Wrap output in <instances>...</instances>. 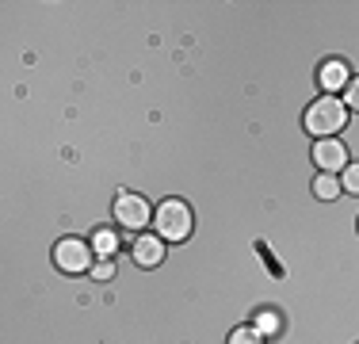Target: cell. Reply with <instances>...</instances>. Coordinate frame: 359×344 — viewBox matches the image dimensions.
<instances>
[{
  "instance_id": "5",
  "label": "cell",
  "mask_w": 359,
  "mask_h": 344,
  "mask_svg": "<svg viewBox=\"0 0 359 344\" xmlns=\"http://www.w3.org/2000/svg\"><path fill=\"white\" fill-rule=\"evenodd\" d=\"M313 165H318L321 172H344L348 168V150L340 138H318L313 142Z\"/></svg>"
},
{
  "instance_id": "7",
  "label": "cell",
  "mask_w": 359,
  "mask_h": 344,
  "mask_svg": "<svg viewBox=\"0 0 359 344\" xmlns=\"http://www.w3.org/2000/svg\"><path fill=\"white\" fill-rule=\"evenodd\" d=\"M318 81H321L325 96H332L337 88H348L352 73H348V65L340 62V58H329V62H321V69H318Z\"/></svg>"
},
{
  "instance_id": "13",
  "label": "cell",
  "mask_w": 359,
  "mask_h": 344,
  "mask_svg": "<svg viewBox=\"0 0 359 344\" xmlns=\"http://www.w3.org/2000/svg\"><path fill=\"white\" fill-rule=\"evenodd\" d=\"M344 103H348V107H352V111H359V77H352V81H348Z\"/></svg>"
},
{
  "instance_id": "4",
  "label": "cell",
  "mask_w": 359,
  "mask_h": 344,
  "mask_svg": "<svg viewBox=\"0 0 359 344\" xmlns=\"http://www.w3.org/2000/svg\"><path fill=\"white\" fill-rule=\"evenodd\" d=\"M115 222L123 230H145V222H153V211L138 192H118L115 195Z\"/></svg>"
},
{
  "instance_id": "14",
  "label": "cell",
  "mask_w": 359,
  "mask_h": 344,
  "mask_svg": "<svg viewBox=\"0 0 359 344\" xmlns=\"http://www.w3.org/2000/svg\"><path fill=\"white\" fill-rule=\"evenodd\" d=\"M92 275H96V279H111V275H115V264H111V260H96Z\"/></svg>"
},
{
  "instance_id": "12",
  "label": "cell",
  "mask_w": 359,
  "mask_h": 344,
  "mask_svg": "<svg viewBox=\"0 0 359 344\" xmlns=\"http://www.w3.org/2000/svg\"><path fill=\"white\" fill-rule=\"evenodd\" d=\"M229 344H264V337L256 329H249V325H241V329L229 333Z\"/></svg>"
},
{
  "instance_id": "9",
  "label": "cell",
  "mask_w": 359,
  "mask_h": 344,
  "mask_svg": "<svg viewBox=\"0 0 359 344\" xmlns=\"http://www.w3.org/2000/svg\"><path fill=\"white\" fill-rule=\"evenodd\" d=\"M260 337H276V333H283V322H279L276 310H264V314H256V325H252Z\"/></svg>"
},
{
  "instance_id": "11",
  "label": "cell",
  "mask_w": 359,
  "mask_h": 344,
  "mask_svg": "<svg viewBox=\"0 0 359 344\" xmlns=\"http://www.w3.org/2000/svg\"><path fill=\"white\" fill-rule=\"evenodd\" d=\"M340 192H348V195H359V161H348V168H344V180H340Z\"/></svg>"
},
{
  "instance_id": "3",
  "label": "cell",
  "mask_w": 359,
  "mask_h": 344,
  "mask_svg": "<svg viewBox=\"0 0 359 344\" xmlns=\"http://www.w3.org/2000/svg\"><path fill=\"white\" fill-rule=\"evenodd\" d=\"M54 264L62 268L65 275H81V272H92L96 268V249L81 237H62L54 245Z\"/></svg>"
},
{
  "instance_id": "8",
  "label": "cell",
  "mask_w": 359,
  "mask_h": 344,
  "mask_svg": "<svg viewBox=\"0 0 359 344\" xmlns=\"http://www.w3.org/2000/svg\"><path fill=\"white\" fill-rule=\"evenodd\" d=\"M92 249H96L100 260H111V256H115V249H118V237L111 234V230H96V237H92Z\"/></svg>"
},
{
  "instance_id": "10",
  "label": "cell",
  "mask_w": 359,
  "mask_h": 344,
  "mask_svg": "<svg viewBox=\"0 0 359 344\" xmlns=\"http://www.w3.org/2000/svg\"><path fill=\"white\" fill-rule=\"evenodd\" d=\"M313 195H318V199H337V195H340V180L329 176V172H321V176L313 180Z\"/></svg>"
},
{
  "instance_id": "2",
  "label": "cell",
  "mask_w": 359,
  "mask_h": 344,
  "mask_svg": "<svg viewBox=\"0 0 359 344\" xmlns=\"http://www.w3.org/2000/svg\"><path fill=\"white\" fill-rule=\"evenodd\" d=\"M191 226H195V218H191V206H187L184 199H165L153 211V230H157V237L161 241H187L191 237Z\"/></svg>"
},
{
  "instance_id": "6",
  "label": "cell",
  "mask_w": 359,
  "mask_h": 344,
  "mask_svg": "<svg viewBox=\"0 0 359 344\" xmlns=\"http://www.w3.org/2000/svg\"><path fill=\"white\" fill-rule=\"evenodd\" d=\"M161 260H165V241L161 237L142 234L134 241V264H138V268H157Z\"/></svg>"
},
{
  "instance_id": "1",
  "label": "cell",
  "mask_w": 359,
  "mask_h": 344,
  "mask_svg": "<svg viewBox=\"0 0 359 344\" xmlns=\"http://www.w3.org/2000/svg\"><path fill=\"white\" fill-rule=\"evenodd\" d=\"M306 131L313 138H337L340 131L348 126V103L337 100V96H321L306 107Z\"/></svg>"
}]
</instances>
